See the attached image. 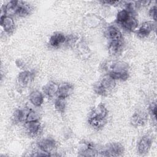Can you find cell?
<instances>
[{
	"label": "cell",
	"instance_id": "1",
	"mask_svg": "<svg viewBox=\"0 0 157 157\" xmlns=\"http://www.w3.org/2000/svg\"><path fill=\"white\" fill-rule=\"evenodd\" d=\"M107 115L108 110L106 107L103 104H99L92 109L88 121L93 128L99 129L106 123Z\"/></svg>",
	"mask_w": 157,
	"mask_h": 157
},
{
	"label": "cell",
	"instance_id": "2",
	"mask_svg": "<svg viewBox=\"0 0 157 157\" xmlns=\"http://www.w3.org/2000/svg\"><path fill=\"white\" fill-rule=\"evenodd\" d=\"M115 86V80L109 75L104 77L100 83L95 88L97 94L101 96H106L110 93Z\"/></svg>",
	"mask_w": 157,
	"mask_h": 157
},
{
	"label": "cell",
	"instance_id": "3",
	"mask_svg": "<svg viewBox=\"0 0 157 157\" xmlns=\"http://www.w3.org/2000/svg\"><path fill=\"white\" fill-rule=\"evenodd\" d=\"M37 145L40 150L46 153L48 156L52 155L56 147L55 140L51 137H45L38 141Z\"/></svg>",
	"mask_w": 157,
	"mask_h": 157
},
{
	"label": "cell",
	"instance_id": "4",
	"mask_svg": "<svg viewBox=\"0 0 157 157\" xmlns=\"http://www.w3.org/2000/svg\"><path fill=\"white\" fill-rule=\"evenodd\" d=\"M123 147L119 143L113 142L110 144L107 147L100 153L101 155L105 156H118L123 153Z\"/></svg>",
	"mask_w": 157,
	"mask_h": 157
},
{
	"label": "cell",
	"instance_id": "5",
	"mask_svg": "<svg viewBox=\"0 0 157 157\" xmlns=\"http://www.w3.org/2000/svg\"><path fill=\"white\" fill-rule=\"evenodd\" d=\"M152 138L151 136L146 135L141 137L138 142L137 145V151L140 155L147 154L152 145Z\"/></svg>",
	"mask_w": 157,
	"mask_h": 157
},
{
	"label": "cell",
	"instance_id": "6",
	"mask_svg": "<svg viewBox=\"0 0 157 157\" xmlns=\"http://www.w3.org/2000/svg\"><path fill=\"white\" fill-rule=\"evenodd\" d=\"M25 128H26L29 136L31 137H36L38 136L42 130L41 124L39 121H26L25 122Z\"/></svg>",
	"mask_w": 157,
	"mask_h": 157
},
{
	"label": "cell",
	"instance_id": "7",
	"mask_svg": "<svg viewBox=\"0 0 157 157\" xmlns=\"http://www.w3.org/2000/svg\"><path fill=\"white\" fill-rule=\"evenodd\" d=\"M147 121V113L142 110L136 112L131 118V123L133 126L139 127L144 125Z\"/></svg>",
	"mask_w": 157,
	"mask_h": 157
},
{
	"label": "cell",
	"instance_id": "8",
	"mask_svg": "<svg viewBox=\"0 0 157 157\" xmlns=\"http://www.w3.org/2000/svg\"><path fill=\"white\" fill-rule=\"evenodd\" d=\"M154 29H155V23L152 21H146L142 24L136 33L139 37L144 38L147 37Z\"/></svg>",
	"mask_w": 157,
	"mask_h": 157
},
{
	"label": "cell",
	"instance_id": "9",
	"mask_svg": "<svg viewBox=\"0 0 157 157\" xmlns=\"http://www.w3.org/2000/svg\"><path fill=\"white\" fill-rule=\"evenodd\" d=\"M34 73L31 71H22L18 74V83L21 86H26L34 80Z\"/></svg>",
	"mask_w": 157,
	"mask_h": 157
},
{
	"label": "cell",
	"instance_id": "10",
	"mask_svg": "<svg viewBox=\"0 0 157 157\" xmlns=\"http://www.w3.org/2000/svg\"><path fill=\"white\" fill-rule=\"evenodd\" d=\"M0 24L3 29L7 33L10 34L15 29V23L13 18L9 15L1 17Z\"/></svg>",
	"mask_w": 157,
	"mask_h": 157
},
{
	"label": "cell",
	"instance_id": "11",
	"mask_svg": "<svg viewBox=\"0 0 157 157\" xmlns=\"http://www.w3.org/2000/svg\"><path fill=\"white\" fill-rule=\"evenodd\" d=\"M104 34L105 37L110 41L123 39V35L121 31L114 26H109L105 29Z\"/></svg>",
	"mask_w": 157,
	"mask_h": 157
},
{
	"label": "cell",
	"instance_id": "12",
	"mask_svg": "<svg viewBox=\"0 0 157 157\" xmlns=\"http://www.w3.org/2000/svg\"><path fill=\"white\" fill-rule=\"evenodd\" d=\"M74 87L72 84L69 83H63L61 85H59V88L56 95L58 97L66 99L72 93Z\"/></svg>",
	"mask_w": 157,
	"mask_h": 157
},
{
	"label": "cell",
	"instance_id": "13",
	"mask_svg": "<svg viewBox=\"0 0 157 157\" xmlns=\"http://www.w3.org/2000/svg\"><path fill=\"white\" fill-rule=\"evenodd\" d=\"M78 152L80 153L79 155L84 156H96V150L93 146V145L88 142H84L82 144L78 150Z\"/></svg>",
	"mask_w": 157,
	"mask_h": 157
},
{
	"label": "cell",
	"instance_id": "14",
	"mask_svg": "<svg viewBox=\"0 0 157 157\" xmlns=\"http://www.w3.org/2000/svg\"><path fill=\"white\" fill-rule=\"evenodd\" d=\"M66 37L62 33H56L53 34L49 39V44L55 48H57L65 44Z\"/></svg>",
	"mask_w": 157,
	"mask_h": 157
},
{
	"label": "cell",
	"instance_id": "15",
	"mask_svg": "<svg viewBox=\"0 0 157 157\" xmlns=\"http://www.w3.org/2000/svg\"><path fill=\"white\" fill-rule=\"evenodd\" d=\"M123 39L110 41L108 47L110 54L113 56L119 55L123 48Z\"/></svg>",
	"mask_w": 157,
	"mask_h": 157
},
{
	"label": "cell",
	"instance_id": "16",
	"mask_svg": "<svg viewBox=\"0 0 157 157\" xmlns=\"http://www.w3.org/2000/svg\"><path fill=\"white\" fill-rule=\"evenodd\" d=\"M59 85L53 82H49L42 88L43 93L48 97L52 98L57 94Z\"/></svg>",
	"mask_w": 157,
	"mask_h": 157
},
{
	"label": "cell",
	"instance_id": "17",
	"mask_svg": "<svg viewBox=\"0 0 157 157\" xmlns=\"http://www.w3.org/2000/svg\"><path fill=\"white\" fill-rule=\"evenodd\" d=\"M121 26L124 29L128 31H134L138 26V21L136 17L132 15L123 22Z\"/></svg>",
	"mask_w": 157,
	"mask_h": 157
},
{
	"label": "cell",
	"instance_id": "18",
	"mask_svg": "<svg viewBox=\"0 0 157 157\" xmlns=\"http://www.w3.org/2000/svg\"><path fill=\"white\" fill-rule=\"evenodd\" d=\"M30 109H17L15 111L13 115L12 119L15 123H20L22 121H26L27 116L30 111Z\"/></svg>",
	"mask_w": 157,
	"mask_h": 157
},
{
	"label": "cell",
	"instance_id": "19",
	"mask_svg": "<svg viewBox=\"0 0 157 157\" xmlns=\"http://www.w3.org/2000/svg\"><path fill=\"white\" fill-rule=\"evenodd\" d=\"M31 10V7L29 4L22 1H18L15 13L20 17H25L29 15Z\"/></svg>",
	"mask_w": 157,
	"mask_h": 157
},
{
	"label": "cell",
	"instance_id": "20",
	"mask_svg": "<svg viewBox=\"0 0 157 157\" xmlns=\"http://www.w3.org/2000/svg\"><path fill=\"white\" fill-rule=\"evenodd\" d=\"M29 101L32 104L36 107L40 106L44 102V96L39 91H33L29 94Z\"/></svg>",
	"mask_w": 157,
	"mask_h": 157
},
{
	"label": "cell",
	"instance_id": "21",
	"mask_svg": "<svg viewBox=\"0 0 157 157\" xmlns=\"http://www.w3.org/2000/svg\"><path fill=\"white\" fill-rule=\"evenodd\" d=\"M129 66L127 63L123 61H118L113 63L110 68L112 72H123L128 71Z\"/></svg>",
	"mask_w": 157,
	"mask_h": 157
},
{
	"label": "cell",
	"instance_id": "22",
	"mask_svg": "<svg viewBox=\"0 0 157 157\" xmlns=\"http://www.w3.org/2000/svg\"><path fill=\"white\" fill-rule=\"evenodd\" d=\"M133 13L128 11V10L124 9L120 10L117 15L116 21L119 25H121L123 22H124L131 15H132Z\"/></svg>",
	"mask_w": 157,
	"mask_h": 157
},
{
	"label": "cell",
	"instance_id": "23",
	"mask_svg": "<svg viewBox=\"0 0 157 157\" xmlns=\"http://www.w3.org/2000/svg\"><path fill=\"white\" fill-rule=\"evenodd\" d=\"M55 108L59 113H64L66 109V99L58 97L55 102Z\"/></svg>",
	"mask_w": 157,
	"mask_h": 157
},
{
	"label": "cell",
	"instance_id": "24",
	"mask_svg": "<svg viewBox=\"0 0 157 157\" xmlns=\"http://www.w3.org/2000/svg\"><path fill=\"white\" fill-rule=\"evenodd\" d=\"M110 77H112L115 80H126L129 77V73L128 71L123 72H110L108 74Z\"/></svg>",
	"mask_w": 157,
	"mask_h": 157
},
{
	"label": "cell",
	"instance_id": "25",
	"mask_svg": "<svg viewBox=\"0 0 157 157\" xmlns=\"http://www.w3.org/2000/svg\"><path fill=\"white\" fill-rule=\"evenodd\" d=\"M39 119H40V115H39V113L31 109L28 115V116H27L26 121H39Z\"/></svg>",
	"mask_w": 157,
	"mask_h": 157
},
{
	"label": "cell",
	"instance_id": "26",
	"mask_svg": "<svg viewBox=\"0 0 157 157\" xmlns=\"http://www.w3.org/2000/svg\"><path fill=\"white\" fill-rule=\"evenodd\" d=\"M150 112L151 113V115L153 116V118L156 119V104L155 102H152L150 107H149Z\"/></svg>",
	"mask_w": 157,
	"mask_h": 157
},
{
	"label": "cell",
	"instance_id": "27",
	"mask_svg": "<svg viewBox=\"0 0 157 157\" xmlns=\"http://www.w3.org/2000/svg\"><path fill=\"white\" fill-rule=\"evenodd\" d=\"M156 6H153L150 8L149 10V15L152 18V19L154 20V21L156 20Z\"/></svg>",
	"mask_w": 157,
	"mask_h": 157
},
{
	"label": "cell",
	"instance_id": "28",
	"mask_svg": "<svg viewBox=\"0 0 157 157\" xmlns=\"http://www.w3.org/2000/svg\"><path fill=\"white\" fill-rule=\"evenodd\" d=\"M103 4H110V5H116L117 4H119L120 1H102Z\"/></svg>",
	"mask_w": 157,
	"mask_h": 157
}]
</instances>
